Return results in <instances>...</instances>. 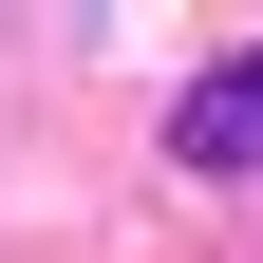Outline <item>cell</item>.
Instances as JSON below:
<instances>
[{
  "mask_svg": "<svg viewBox=\"0 0 263 263\" xmlns=\"http://www.w3.org/2000/svg\"><path fill=\"white\" fill-rule=\"evenodd\" d=\"M170 151H188V170H263V57H226V76L188 94V113H170Z\"/></svg>",
  "mask_w": 263,
  "mask_h": 263,
  "instance_id": "6da1fadb",
  "label": "cell"
}]
</instances>
